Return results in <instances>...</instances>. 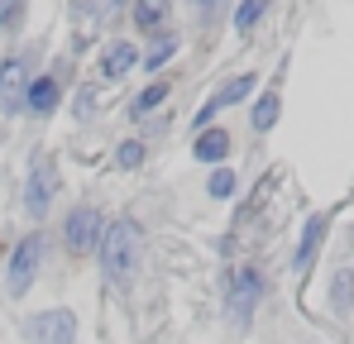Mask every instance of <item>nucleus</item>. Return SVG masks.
Here are the masks:
<instances>
[{
  "label": "nucleus",
  "mask_w": 354,
  "mask_h": 344,
  "mask_svg": "<svg viewBox=\"0 0 354 344\" xmlns=\"http://www.w3.org/2000/svg\"><path fill=\"white\" fill-rule=\"evenodd\" d=\"M24 62L19 57H10V62H0V101H5V111H15L19 106V96H24Z\"/></svg>",
  "instance_id": "obj_8"
},
{
  "label": "nucleus",
  "mask_w": 354,
  "mask_h": 344,
  "mask_svg": "<svg viewBox=\"0 0 354 344\" xmlns=\"http://www.w3.org/2000/svg\"><path fill=\"white\" fill-rule=\"evenodd\" d=\"M29 335H34V344H72L77 316H72V311H44V316L29 325Z\"/></svg>",
  "instance_id": "obj_6"
},
{
  "label": "nucleus",
  "mask_w": 354,
  "mask_h": 344,
  "mask_svg": "<svg viewBox=\"0 0 354 344\" xmlns=\"http://www.w3.org/2000/svg\"><path fill=\"white\" fill-rule=\"evenodd\" d=\"M144 163V144H120V168H139Z\"/></svg>",
  "instance_id": "obj_20"
},
{
  "label": "nucleus",
  "mask_w": 354,
  "mask_h": 344,
  "mask_svg": "<svg viewBox=\"0 0 354 344\" xmlns=\"http://www.w3.org/2000/svg\"><path fill=\"white\" fill-rule=\"evenodd\" d=\"M206 191H211V196H221V201H225V196H235V172H230V168H216V177H211V187H206Z\"/></svg>",
  "instance_id": "obj_17"
},
{
  "label": "nucleus",
  "mask_w": 354,
  "mask_h": 344,
  "mask_svg": "<svg viewBox=\"0 0 354 344\" xmlns=\"http://www.w3.org/2000/svg\"><path fill=\"white\" fill-rule=\"evenodd\" d=\"M321 234H326V216H311L306 229H301V244H297V268H311V258H316V249H321Z\"/></svg>",
  "instance_id": "obj_11"
},
{
  "label": "nucleus",
  "mask_w": 354,
  "mask_h": 344,
  "mask_svg": "<svg viewBox=\"0 0 354 344\" xmlns=\"http://www.w3.org/2000/svg\"><path fill=\"white\" fill-rule=\"evenodd\" d=\"M259 296H263V273L259 268H235V278H230V316L239 325L254 316Z\"/></svg>",
  "instance_id": "obj_5"
},
{
  "label": "nucleus",
  "mask_w": 354,
  "mask_h": 344,
  "mask_svg": "<svg viewBox=\"0 0 354 344\" xmlns=\"http://www.w3.org/2000/svg\"><path fill=\"white\" fill-rule=\"evenodd\" d=\"M173 53H177V39H163V44H153V48H149V57H144V62L158 72V67H163V62H168Z\"/></svg>",
  "instance_id": "obj_18"
},
{
  "label": "nucleus",
  "mask_w": 354,
  "mask_h": 344,
  "mask_svg": "<svg viewBox=\"0 0 354 344\" xmlns=\"http://www.w3.org/2000/svg\"><path fill=\"white\" fill-rule=\"evenodd\" d=\"M163 101H168V82H153V86H144L134 96V115H149L153 106H163Z\"/></svg>",
  "instance_id": "obj_14"
},
{
  "label": "nucleus",
  "mask_w": 354,
  "mask_h": 344,
  "mask_svg": "<svg viewBox=\"0 0 354 344\" xmlns=\"http://www.w3.org/2000/svg\"><path fill=\"white\" fill-rule=\"evenodd\" d=\"M192 153H196L201 163H221V158L230 153V134H225V129H201L196 144H192Z\"/></svg>",
  "instance_id": "obj_10"
},
{
  "label": "nucleus",
  "mask_w": 354,
  "mask_h": 344,
  "mask_svg": "<svg viewBox=\"0 0 354 344\" xmlns=\"http://www.w3.org/2000/svg\"><path fill=\"white\" fill-rule=\"evenodd\" d=\"M39 263H44V239H39V234H24V239L15 244V254H10V268H5V287H10V296H24V292L34 287Z\"/></svg>",
  "instance_id": "obj_2"
},
{
  "label": "nucleus",
  "mask_w": 354,
  "mask_h": 344,
  "mask_svg": "<svg viewBox=\"0 0 354 344\" xmlns=\"http://www.w3.org/2000/svg\"><path fill=\"white\" fill-rule=\"evenodd\" d=\"M101 211L96 206H77L72 216H67V229H62V239H67V249L72 254H91L96 244H101Z\"/></svg>",
  "instance_id": "obj_4"
},
{
  "label": "nucleus",
  "mask_w": 354,
  "mask_h": 344,
  "mask_svg": "<svg viewBox=\"0 0 354 344\" xmlns=\"http://www.w3.org/2000/svg\"><path fill=\"white\" fill-rule=\"evenodd\" d=\"M163 15H168V5H158V0L134 5V24H139V29H158V24H163Z\"/></svg>",
  "instance_id": "obj_15"
},
{
  "label": "nucleus",
  "mask_w": 354,
  "mask_h": 344,
  "mask_svg": "<svg viewBox=\"0 0 354 344\" xmlns=\"http://www.w3.org/2000/svg\"><path fill=\"white\" fill-rule=\"evenodd\" d=\"M330 306H335L340 316H350V311H354V273H350V268L335 273V283H330Z\"/></svg>",
  "instance_id": "obj_13"
},
{
  "label": "nucleus",
  "mask_w": 354,
  "mask_h": 344,
  "mask_svg": "<svg viewBox=\"0 0 354 344\" xmlns=\"http://www.w3.org/2000/svg\"><path fill=\"white\" fill-rule=\"evenodd\" d=\"M259 15H263V0H249V5H239V10H235V24H239V29H249Z\"/></svg>",
  "instance_id": "obj_19"
},
{
  "label": "nucleus",
  "mask_w": 354,
  "mask_h": 344,
  "mask_svg": "<svg viewBox=\"0 0 354 344\" xmlns=\"http://www.w3.org/2000/svg\"><path fill=\"white\" fill-rule=\"evenodd\" d=\"M134 263H139V225L134 220H115V225L101 229V268L124 283L129 273H134Z\"/></svg>",
  "instance_id": "obj_1"
},
{
  "label": "nucleus",
  "mask_w": 354,
  "mask_h": 344,
  "mask_svg": "<svg viewBox=\"0 0 354 344\" xmlns=\"http://www.w3.org/2000/svg\"><path fill=\"white\" fill-rule=\"evenodd\" d=\"M249 91H254V77H235V82H225V86H221V91H216V96H211V101L201 106V115H196V124H211V120H216V111H225V106H235V101H244Z\"/></svg>",
  "instance_id": "obj_7"
},
{
  "label": "nucleus",
  "mask_w": 354,
  "mask_h": 344,
  "mask_svg": "<svg viewBox=\"0 0 354 344\" xmlns=\"http://www.w3.org/2000/svg\"><path fill=\"white\" fill-rule=\"evenodd\" d=\"M134 44H124V39H120V44H111V48H106V57H101V77H124V72H129V67H134Z\"/></svg>",
  "instance_id": "obj_12"
},
{
  "label": "nucleus",
  "mask_w": 354,
  "mask_h": 344,
  "mask_svg": "<svg viewBox=\"0 0 354 344\" xmlns=\"http://www.w3.org/2000/svg\"><path fill=\"white\" fill-rule=\"evenodd\" d=\"M53 191H58V172H53V158H34V168H29V182H24V206H29V216H34V220H44V216H48V206H53Z\"/></svg>",
  "instance_id": "obj_3"
},
{
  "label": "nucleus",
  "mask_w": 354,
  "mask_h": 344,
  "mask_svg": "<svg viewBox=\"0 0 354 344\" xmlns=\"http://www.w3.org/2000/svg\"><path fill=\"white\" fill-rule=\"evenodd\" d=\"M273 120H278V96L268 91V96L254 106V129H273Z\"/></svg>",
  "instance_id": "obj_16"
},
{
  "label": "nucleus",
  "mask_w": 354,
  "mask_h": 344,
  "mask_svg": "<svg viewBox=\"0 0 354 344\" xmlns=\"http://www.w3.org/2000/svg\"><path fill=\"white\" fill-rule=\"evenodd\" d=\"M58 82H53V77H34V82H29V91H24V106H29V111L34 115H48L53 111V106H58Z\"/></svg>",
  "instance_id": "obj_9"
}]
</instances>
